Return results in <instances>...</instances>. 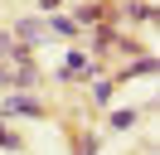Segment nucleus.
I'll return each mask as SVG.
<instances>
[{"mask_svg": "<svg viewBox=\"0 0 160 155\" xmlns=\"http://www.w3.org/2000/svg\"><path fill=\"white\" fill-rule=\"evenodd\" d=\"M88 73H97V63H92L88 53H68V63H63L58 78H88Z\"/></svg>", "mask_w": 160, "mask_h": 155, "instance_id": "1", "label": "nucleus"}, {"mask_svg": "<svg viewBox=\"0 0 160 155\" xmlns=\"http://www.w3.org/2000/svg\"><path fill=\"white\" fill-rule=\"evenodd\" d=\"M0 116H39V102L34 97H10V102L0 107Z\"/></svg>", "mask_w": 160, "mask_h": 155, "instance_id": "2", "label": "nucleus"}, {"mask_svg": "<svg viewBox=\"0 0 160 155\" xmlns=\"http://www.w3.org/2000/svg\"><path fill=\"white\" fill-rule=\"evenodd\" d=\"M15 34H20L24 44H39V39H44V24H39V19H20V24H15Z\"/></svg>", "mask_w": 160, "mask_h": 155, "instance_id": "3", "label": "nucleus"}, {"mask_svg": "<svg viewBox=\"0 0 160 155\" xmlns=\"http://www.w3.org/2000/svg\"><path fill=\"white\" fill-rule=\"evenodd\" d=\"M44 34H63V39H73V34H78V19H49V29H44Z\"/></svg>", "mask_w": 160, "mask_h": 155, "instance_id": "4", "label": "nucleus"}, {"mask_svg": "<svg viewBox=\"0 0 160 155\" xmlns=\"http://www.w3.org/2000/svg\"><path fill=\"white\" fill-rule=\"evenodd\" d=\"M112 87H117V82H112V78H102V82L92 87V92H97V102H112Z\"/></svg>", "mask_w": 160, "mask_h": 155, "instance_id": "5", "label": "nucleus"}, {"mask_svg": "<svg viewBox=\"0 0 160 155\" xmlns=\"http://www.w3.org/2000/svg\"><path fill=\"white\" fill-rule=\"evenodd\" d=\"M131 121H136V112H117V116H112V126H117V131H126Z\"/></svg>", "mask_w": 160, "mask_h": 155, "instance_id": "6", "label": "nucleus"}, {"mask_svg": "<svg viewBox=\"0 0 160 155\" xmlns=\"http://www.w3.org/2000/svg\"><path fill=\"white\" fill-rule=\"evenodd\" d=\"M15 145H20V136H10L5 126H0V150H15Z\"/></svg>", "mask_w": 160, "mask_h": 155, "instance_id": "7", "label": "nucleus"}, {"mask_svg": "<svg viewBox=\"0 0 160 155\" xmlns=\"http://www.w3.org/2000/svg\"><path fill=\"white\" fill-rule=\"evenodd\" d=\"M0 53H10V58H15V63H20V58H24V53H20V48H10V34H0Z\"/></svg>", "mask_w": 160, "mask_h": 155, "instance_id": "8", "label": "nucleus"}, {"mask_svg": "<svg viewBox=\"0 0 160 155\" xmlns=\"http://www.w3.org/2000/svg\"><path fill=\"white\" fill-rule=\"evenodd\" d=\"M78 155H92V141H88V136L78 141Z\"/></svg>", "mask_w": 160, "mask_h": 155, "instance_id": "9", "label": "nucleus"}]
</instances>
